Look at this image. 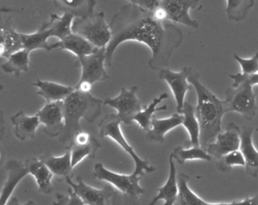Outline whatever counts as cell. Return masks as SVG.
<instances>
[{"instance_id":"1","label":"cell","mask_w":258,"mask_h":205,"mask_svg":"<svg viewBox=\"0 0 258 205\" xmlns=\"http://www.w3.org/2000/svg\"><path fill=\"white\" fill-rule=\"evenodd\" d=\"M111 39L106 47V66L112 64L114 52L120 44L135 41L147 45L152 56L148 64L153 70L169 67L170 59L183 41L180 29L164 24L154 17L152 11L128 3L114 14L109 23Z\"/></svg>"},{"instance_id":"2","label":"cell","mask_w":258,"mask_h":205,"mask_svg":"<svg viewBox=\"0 0 258 205\" xmlns=\"http://www.w3.org/2000/svg\"><path fill=\"white\" fill-rule=\"evenodd\" d=\"M200 74L192 69L188 81L196 89L197 105L196 114L200 125V145L206 149L221 132L222 119L228 113L225 100L219 99L200 81Z\"/></svg>"},{"instance_id":"3","label":"cell","mask_w":258,"mask_h":205,"mask_svg":"<svg viewBox=\"0 0 258 205\" xmlns=\"http://www.w3.org/2000/svg\"><path fill=\"white\" fill-rule=\"evenodd\" d=\"M63 101L64 127L58 140L61 143L70 144L77 133L82 131L81 119L93 123L102 114L104 102L90 93H84L77 89Z\"/></svg>"},{"instance_id":"4","label":"cell","mask_w":258,"mask_h":205,"mask_svg":"<svg viewBox=\"0 0 258 205\" xmlns=\"http://www.w3.org/2000/svg\"><path fill=\"white\" fill-rule=\"evenodd\" d=\"M72 31L97 48H106L111 39V28L105 21V13L102 12L75 18Z\"/></svg>"},{"instance_id":"5","label":"cell","mask_w":258,"mask_h":205,"mask_svg":"<svg viewBox=\"0 0 258 205\" xmlns=\"http://www.w3.org/2000/svg\"><path fill=\"white\" fill-rule=\"evenodd\" d=\"M121 122L117 114L107 115L99 124L101 137H110L112 139L132 158L135 164L134 174L143 176L145 173H149L155 171L156 168L153 166L149 165L147 160L140 158L136 153L134 148L129 144L122 133L121 128H120Z\"/></svg>"},{"instance_id":"6","label":"cell","mask_w":258,"mask_h":205,"mask_svg":"<svg viewBox=\"0 0 258 205\" xmlns=\"http://www.w3.org/2000/svg\"><path fill=\"white\" fill-rule=\"evenodd\" d=\"M224 99L228 112L240 113L244 119L252 121L257 111L256 94L253 86L246 81L232 83V87L225 92Z\"/></svg>"},{"instance_id":"7","label":"cell","mask_w":258,"mask_h":205,"mask_svg":"<svg viewBox=\"0 0 258 205\" xmlns=\"http://www.w3.org/2000/svg\"><path fill=\"white\" fill-rule=\"evenodd\" d=\"M95 178L99 180L106 181L120 190L123 194L138 198L145 192L144 188L140 185V180L143 177L140 175H126L116 173L107 169L102 163H97L94 167Z\"/></svg>"},{"instance_id":"8","label":"cell","mask_w":258,"mask_h":205,"mask_svg":"<svg viewBox=\"0 0 258 205\" xmlns=\"http://www.w3.org/2000/svg\"><path fill=\"white\" fill-rule=\"evenodd\" d=\"M138 86L134 85L130 89L122 87L116 97L108 98L104 101V106H109L117 110V116L123 124L131 126L134 117L143 110L141 102L137 97Z\"/></svg>"},{"instance_id":"9","label":"cell","mask_w":258,"mask_h":205,"mask_svg":"<svg viewBox=\"0 0 258 205\" xmlns=\"http://www.w3.org/2000/svg\"><path fill=\"white\" fill-rule=\"evenodd\" d=\"M105 61L106 48H98L92 54L77 58V63L82 69L80 81H87L93 84L109 78L105 67Z\"/></svg>"},{"instance_id":"10","label":"cell","mask_w":258,"mask_h":205,"mask_svg":"<svg viewBox=\"0 0 258 205\" xmlns=\"http://www.w3.org/2000/svg\"><path fill=\"white\" fill-rule=\"evenodd\" d=\"M192 69V68L186 66L179 72H174L167 67L161 69L158 74V78L165 81L171 89L176 100V111L180 114L185 102V95L191 88L188 78Z\"/></svg>"},{"instance_id":"11","label":"cell","mask_w":258,"mask_h":205,"mask_svg":"<svg viewBox=\"0 0 258 205\" xmlns=\"http://www.w3.org/2000/svg\"><path fill=\"white\" fill-rule=\"evenodd\" d=\"M37 116L44 125V134L51 137H59L64 130V101L46 102L38 111Z\"/></svg>"},{"instance_id":"12","label":"cell","mask_w":258,"mask_h":205,"mask_svg":"<svg viewBox=\"0 0 258 205\" xmlns=\"http://www.w3.org/2000/svg\"><path fill=\"white\" fill-rule=\"evenodd\" d=\"M241 128L236 124L230 122L225 132L219 133L216 141L208 145L206 150L217 159L229 152L238 150L241 145Z\"/></svg>"},{"instance_id":"13","label":"cell","mask_w":258,"mask_h":205,"mask_svg":"<svg viewBox=\"0 0 258 205\" xmlns=\"http://www.w3.org/2000/svg\"><path fill=\"white\" fill-rule=\"evenodd\" d=\"M72 178L69 176L64 180L81 197L84 204H106L107 201L116 193L115 190L111 185H106L103 188L98 189L86 184L81 176H77V183L73 182Z\"/></svg>"},{"instance_id":"14","label":"cell","mask_w":258,"mask_h":205,"mask_svg":"<svg viewBox=\"0 0 258 205\" xmlns=\"http://www.w3.org/2000/svg\"><path fill=\"white\" fill-rule=\"evenodd\" d=\"M199 0H160V6L167 12V19L193 29L199 24L189 15V11L197 8Z\"/></svg>"},{"instance_id":"15","label":"cell","mask_w":258,"mask_h":205,"mask_svg":"<svg viewBox=\"0 0 258 205\" xmlns=\"http://www.w3.org/2000/svg\"><path fill=\"white\" fill-rule=\"evenodd\" d=\"M7 179L1 191L0 200L3 205L7 204L14 190L23 178L29 174L25 163L17 159H10L6 164Z\"/></svg>"},{"instance_id":"16","label":"cell","mask_w":258,"mask_h":205,"mask_svg":"<svg viewBox=\"0 0 258 205\" xmlns=\"http://www.w3.org/2000/svg\"><path fill=\"white\" fill-rule=\"evenodd\" d=\"M253 129L248 125L241 128L239 149L245 160V173L252 178L258 177V151L253 146L252 136Z\"/></svg>"},{"instance_id":"17","label":"cell","mask_w":258,"mask_h":205,"mask_svg":"<svg viewBox=\"0 0 258 205\" xmlns=\"http://www.w3.org/2000/svg\"><path fill=\"white\" fill-rule=\"evenodd\" d=\"M182 122L183 116L180 113H175L170 117L162 119H158L154 116L150 128L146 131V139L153 143H164L166 134L182 125Z\"/></svg>"},{"instance_id":"18","label":"cell","mask_w":258,"mask_h":205,"mask_svg":"<svg viewBox=\"0 0 258 205\" xmlns=\"http://www.w3.org/2000/svg\"><path fill=\"white\" fill-rule=\"evenodd\" d=\"M1 43H0V55L8 58L10 55L19 50L23 49L22 33L16 31L13 23L9 19L1 21Z\"/></svg>"},{"instance_id":"19","label":"cell","mask_w":258,"mask_h":205,"mask_svg":"<svg viewBox=\"0 0 258 205\" xmlns=\"http://www.w3.org/2000/svg\"><path fill=\"white\" fill-rule=\"evenodd\" d=\"M25 165L30 174L35 178L40 192L50 194L52 191V179L53 173L40 158H29L25 161Z\"/></svg>"},{"instance_id":"20","label":"cell","mask_w":258,"mask_h":205,"mask_svg":"<svg viewBox=\"0 0 258 205\" xmlns=\"http://www.w3.org/2000/svg\"><path fill=\"white\" fill-rule=\"evenodd\" d=\"M51 47L52 50H67L76 55L77 58L92 54L98 48L87 39L75 33L55 43L51 44Z\"/></svg>"},{"instance_id":"21","label":"cell","mask_w":258,"mask_h":205,"mask_svg":"<svg viewBox=\"0 0 258 205\" xmlns=\"http://www.w3.org/2000/svg\"><path fill=\"white\" fill-rule=\"evenodd\" d=\"M40 158L49 167L54 176L58 179L62 180L69 176H73L74 167H72V155L69 147L62 156L56 157L52 152H47Z\"/></svg>"},{"instance_id":"22","label":"cell","mask_w":258,"mask_h":205,"mask_svg":"<svg viewBox=\"0 0 258 205\" xmlns=\"http://www.w3.org/2000/svg\"><path fill=\"white\" fill-rule=\"evenodd\" d=\"M11 122L15 127L16 137L22 141L34 139L37 128L41 124L37 115L28 116L24 111L19 112L13 116Z\"/></svg>"},{"instance_id":"23","label":"cell","mask_w":258,"mask_h":205,"mask_svg":"<svg viewBox=\"0 0 258 205\" xmlns=\"http://www.w3.org/2000/svg\"><path fill=\"white\" fill-rule=\"evenodd\" d=\"M173 160L174 158L170 154V158H169L170 172H169L168 179L163 186L158 188V194L154 197L150 205L155 204L160 200H164V205H173L176 203L179 188H178L176 166Z\"/></svg>"},{"instance_id":"24","label":"cell","mask_w":258,"mask_h":205,"mask_svg":"<svg viewBox=\"0 0 258 205\" xmlns=\"http://www.w3.org/2000/svg\"><path fill=\"white\" fill-rule=\"evenodd\" d=\"M32 84L38 87L37 94L44 97L47 102L64 100L72 92L76 90L75 86L63 85L53 81H43L39 78L33 82Z\"/></svg>"},{"instance_id":"25","label":"cell","mask_w":258,"mask_h":205,"mask_svg":"<svg viewBox=\"0 0 258 205\" xmlns=\"http://www.w3.org/2000/svg\"><path fill=\"white\" fill-rule=\"evenodd\" d=\"M52 36V30L46 21L41 24L39 30L35 33L29 34L22 33L23 48L28 50L30 52L37 49L52 51L51 44L47 42L48 39Z\"/></svg>"},{"instance_id":"26","label":"cell","mask_w":258,"mask_h":205,"mask_svg":"<svg viewBox=\"0 0 258 205\" xmlns=\"http://www.w3.org/2000/svg\"><path fill=\"white\" fill-rule=\"evenodd\" d=\"M190 177L184 173H179L177 176L178 191L176 204L179 205H231V203H210L199 197L188 186Z\"/></svg>"},{"instance_id":"27","label":"cell","mask_w":258,"mask_h":205,"mask_svg":"<svg viewBox=\"0 0 258 205\" xmlns=\"http://www.w3.org/2000/svg\"><path fill=\"white\" fill-rule=\"evenodd\" d=\"M55 7L63 12L78 17H85L94 12L96 0H51Z\"/></svg>"},{"instance_id":"28","label":"cell","mask_w":258,"mask_h":205,"mask_svg":"<svg viewBox=\"0 0 258 205\" xmlns=\"http://www.w3.org/2000/svg\"><path fill=\"white\" fill-rule=\"evenodd\" d=\"M181 114L183 116L182 125L189 135L190 145L201 146L200 125L196 114V107L188 101H185Z\"/></svg>"},{"instance_id":"29","label":"cell","mask_w":258,"mask_h":205,"mask_svg":"<svg viewBox=\"0 0 258 205\" xmlns=\"http://www.w3.org/2000/svg\"><path fill=\"white\" fill-rule=\"evenodd\" d=\"M30 51L28 50H19L13 53L7 58V61L1 65V68L7 73H13L19 77L22 72L29 70Z\"/></svg>"},{"instance_id":"30","label":"cell","mask_w":258,"mask_h":205,"mask_svg":"<svg viewBox=\"0 0 258 205\" xmlns=\"http://www.w3.org/2000/svg\"><path fill=\"white\" fill-rule=\"evenodd\" d=\"M76 17L69 12H64L61 16L52 14L49 21H46L52 30V36L61 39L73 33L72 25Z\"/></svg>"},{"instance_id":"31","label":"cell","mask_w":258,"mask_h":205,"mask_svg":"<svg viewBox=\"0 0 258 205\" xmlns=\"http://www.w3.org/2000/svg\"><path fill=\"white\" fill-rule=\"evenodd\" d=\"M171 155L180 165L185 164V161L193 160L211 161L212 158L206 149L202 146H191L190 148H184V146H179L173 149Z\"/></svg>"},{"instance_id":"32","label":"cell","mask_w":258,"mask_h":205,"mask_svg":"<svg viewBox=\"0 0 258 205\" xmlns=\"http://www.w3.org/2000/svg\"><path fill=\"white\" fill-rule=\"evenodd\" d=\"M168 94L167 93H163L158 97L155 98L148 107L144 109V110L140 111L137 116L134 117V121L138 123L141 127L142 129L145 131L149 130L152 123V118L156 112L165 111L167 109V106L164 105L163 107H157L160 102H162L164 99L168 98Z\"/></svg>"},{"instance_id":"33","label":"cell","mask_w":258,"mask_h":205,"mask_svg":"<svg viewBox=\"0 0 258 205\" xmlns=\"http://www.w3.org/2000/svg\"><path fill=\"white\" fill-rule=\"evenodd\" d=\"M68 147L71 150L72 167H75L87 157L94 158L98 149L101 147V144L96 138L92 137L91 140L87 144L77 145L71 143Z\"/></svg>"},{"instance_id":"34","label":"cell","mask_w":258,"mask_h":205,"mask_svg":"<svg viewBox=\"0 0 258 205\" xmlns=\"http://www.w3.org/2000/svg\"><path fill=\"white\" fill-rule=\"evenodd\" d=\"M226 13L230 21L240 22L254 6L255 0H226Z\"/></svg>"},{"instance_id":"35","label":"cell","mask_w":258,"mask_h":205,"mask_svg":"<svg viewBox=\"0 0 258 205\" xmlns=\"http://www.w3.org/2000/svg\"><path fill=\"white\" fill-rule=\"evenodd\" d=\"M234 166H245L244 155L240 149L232 151L219 158L217 167L222 173H229Z\"/></svg>"},{"instance_id":"36","label":"cell","mask_w":258,"mask_h":205,"mask_svg":"<svg viewBox=\"0 0 258 205\" xmlns=\"http://www.w3.org/2000/svg\"><path fill=\"white\" fill-rule=\"evenodd\" d=\"M234 59L239 63L241 68V73L252 75L258 72V52L251 58L244 59L234 53Z\"/></svg>"},{"instance_id":"37","label":"cell","mask_w":258,"mask_h":205,"mask_svg":"<svg viewBox=\"0 0 258 205\" xmlns=\"http://www.w3.org/2000/svg\"><path fill=\"white\" fill-rule=\"evenodd\" d=\"M72 188H69V196L62 195V194H59V193H57L56 197L58 201L54 202V204L84 205V201H83L81 197L73 191V189L72 190Z\"/></svg>"},{"instance_id":"38","label":"cell","mask_w":258,"mask_h":205,"mask_svg":"<svg viewBox=\"0 0 258 205\" xmlns=\"http://www.w3.org/2000/svg\"><path fill=\"white\" fill-rule=\"evenodd\" d=\"M229 78L233 81V83L241 81H246L250 83L252 86L258 84V72L252 75H245L243 73L229 74Z\"/></svg>"},{"instance_id":"39","label":"cell","mask_w":258,"mask_h":205,"mask_svg":"<svg viewBox=\"0 0 258 205\" xmlns=\"http://www.w3.org/2000/svg\"><path fill=\"white\" fill-rule=\"evenodd\" d=\"M124 1L149 11H153L155 8L159 6L160 3V0H124Z\"/></svg>"},{"instance_id":"40","label":"cell","mask_w":258,"mask_h":205,"mask_svg":"<svg viewBox=\"0 0 258 205\" xmlns=\"http://www.w3.org/2000/svg\"><path fill=\"white\" fill-rule=\"evenodd\" d=\"M92 137L90 134L87 132H84L81 131L77 133L75 136L73 141L72 143H75L77 145H85L87 144L91 140Z\"/></svg>"},{"instance_id":"41","label":"cell","mask_w":258,"mask_h":205,"mask_svg":"<svg viewBox=\"0 0 258 205\" xmlns=\"http://www.w3.org/2000/svg\"><path fill=\"white\" fill-rule=\"evenodd\" d=\"M93 84L87 81H80L75 85V88L80 91L84 92V93H90Z\"/></svg>"},{"instance_id":"42","label":"cell","mask_w":258,"mask_h":205,"mask_svg":"<svg viewBox=\"0 0 258 205\" xmlns=\"http://www.w3.org/2000/svg\"><path fill=\"white\" fill-rule=\"evenodd\" d=\"M232 204L258 205V194L252 197H246L241 201L231 202V205Z\"/></svg>"}]
</instances>
